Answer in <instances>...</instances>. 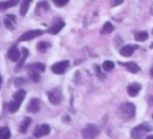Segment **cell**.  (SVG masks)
<instances>
[{
	"label": "cell",
	"mask_w": 153,
	"mask_h": 139,
	"mask_svg": "<svg viewBox=\"0 0 153 139\" xmlns=\"http://www.w3.org/2000/svg\"><path fill=\"white\" fill-rule=\"evenodd\" d=\"M121 111L127 119H130L135 115V106L132 103H125L121 107Z\"/></svg>",
	"instance_id": "obj_5"
},
{
	"label": "cell",
	"mask_w": 153,
	"mask_h": 139,
	"mask_svg": "<svg viewBox=\"0 0 153 139\" xmlns=\"http://www.w3.org/2000/svg\"><path fill=\"white\" fill-rule=\"evenodd\" d=\"M49 132H50V127H49L47 124H42V125L38 126V127L34 129L33 135H34V137L40 138V137H43V136L48 135Z\"/></svg>",
	"instance_id": "obj_9"
},
{
	"label": "cell",
	"mask_w": 153,
	"mask_h": 139,
	"mask_svg": "<svg viewBox=\"0 0 153 139\" xmlns=\"http://www.w3.org/2000/svg\"><path fill=\"white\" fill-rule=\"evenodd\" d=\"M1 83H2V78H1V76H0V87H1Z\"/></svg>",
	"instance_id": "obj_31"
},
{
	"label": "cell",
	"mask_w": 153,
	"mask_h": 139,
	"mask_svg": "<svg viewBox=\"0 0 153 139\" xmlns=\"http://www.w3.org/2000/svg\"><path fill=\"white\" fill-rule=\"evenodd\" d=\"M99 128L97 127L96 125H93V124H90V125L85 126L82 130H81V134L85 138H89V139H92V138H95L99 135Z\"/></svg>",
	"instance_id": "obj_4"
},
{
	"label": "cell",
	"mask_w": 153,
	"mask_h": 139,
	"mask_svg": "<svg viewBox=\"0 0 153 139\" xmlns=\"http://www.w3.org/2000/svg\"><path fill=\"white\" fill-rule=\"evenodd\" d=\"M137 46H133V45H126V46L122 47L120 49V54L122 56H125V57H128V56H131V55L134 53V51L137 50Z\"/></svg>",
	"instance_id": "obj_10"
},
{
	"label": "cell",
	"mask_w": 153,
	"mask_h": 139,
	"mask_svg": "<svg viewBox=\"0 0 153 139\" xmlns=\"http://www.w3.org/2000/svg\"><path fill=\"white\" fill-rule=\"evenodd\" d=\"M43 35V31L39 30V29L26 31V32H24L18 38V42H28V40H32V38H38L39 35Z\"/></svg>",
	"instance_id": "obj_7"
},
{
	"label": "cell",
	"mask_w": 153,
	"mask_h": 139,
	"mask_svg": "<svg viewBox=\"0 0 153 139\" xmlns=\"http://www.w3.org/2000/svg\"><path fill=\"white\" fill-rule=\"evenodd\" d=\"M146 139H153V135H148L147 137H146Z\"/></svg>",
	"instance_id": "obj_29"
},
{
	"label": "cell",
	"mask_w": 153,
	"mask_h": 139,
	"mask_svg": "<svg viewBox=\"0 0 153 139\" xmlns=\"http://www.w3.org/2000/svg\"><path fill=\"white\" fill-rule=\"evenodd\" d=\"M64 26H65V22H62V21H59V22L54 23V24H53L52 26L47 30V32L50 33V35H57V33H59V31L64 28Z\"/></svg>",
	"instance_id": "obj_14"
},
{
	"label": "cell",
	"mask_w": 153,
	"mask_h": 139,
	"mask_svg": "<svg viewBox=\"0 0 153 139\" xmlns=\"http://www.w3.org/2000/svg\"><path fill=\"white\" fill-rule=\"evenodd\" d=\"M45 71V65L41 63H31L27 67V74L30 77L31 80H33L34 82H38L40 80V73Z\"/></svg>",
	"instance_id": "obj_2"
},
{
	"label": "cell",
	"mask_w": 153,
	"mask_h": 139,
	"mask_svg": "<svg viewBox=\"0 0 153 139\" xmlns=\"http://www.w3.org/2000/svg\"><path fill=\"white\" fill-rule=\"evenodd\" d=\"M102 68H103V70L106 71V72H111V71L115 68V63L111 60H105L102 65Z\"/></svg>",
	"instance_id": "obj_22"
},
{
	"label": "cell",
	"mask_w": 153,
	"mask_h": 139,
	"mask_svg": "<svg viewBox=\"0 0 153 139\" xmlns=\"http://www.w3.org/2000/svg\"><path fill=\"white\" fill-rule=\"evenodd\" d=\"M148 32L147 31H139V32L134 33V38L137 42H144L148 38Z\"/></svg>",
	"instance_id": "obj_19"
},
{
	"label": "cell",
	"mask_w": 153,
	"mask_h": 139,
	"mask_svg": "<svg viewBox=\"0 0 153 139\" xmlns=\"http://www.w3.org/2000/svg\"><path fill=\"white\" fill-rule=\"evenodd\" d=\"M122 3H123L122 1H116V2H114V3H113V5L114 6H115V5H119V4H122Z\"/></svg>",
	"instance_id": "obj_28"
},
{
	"label": "cell",
	"mask_w": 153,
	"mask_h": 139,
	"mask_svg": "<svg viewBox=\"0 0 153 139\" xmlns=\"http://www.w3.org/2000/svg\"><path fill=\"white\" fill-rule=\"evenodd\" d=\"M22 83H24V80H23L22 78H18L16 80V83H15V85H16V86H20Z\"/></svg>",
	"instance_id": "obj_27"
},
{
	"label": "cell",
	"mask_w": 153,
	"mask_h": 139,
	"mask_svg": "<svg viewBox=\"0 0 153 139\" xmlns=\"http://www.w3.org/2000/svg\"><path fill=\"white\" fill-rule=\"evenodd\" d=\"M142 89V85L139 83H131L130 85H128L127 87V93L130 97H135L139 95L140 90Z\"/></svg>",
	"instance_id": "obj_11"
},
{
	"label": "cell",
	"mask_w": 153,
	"mask_h": 139,
	"mask_svg": "<svg viewBox=\"0 0 153 139\" xmlns=\"http://www.w3.org/2000/svg\"><path fill=\"white\" fill-rule=\"evenodd\" d=\"M53 3L57 6H65L67 3H68V0H54Z\"/></svg>",
	"instance_id": "obj_26"
},
{
	"label": "cell",
	"mask_w": 153,
	"mask_h": 139,
	"mask_svg": "<svg viewBox=\"0 0 153 139\" xmlns=\"http://www.w3.org/2000/svg\"><path fill=\"white\" fill-rule=\"evenodd\" d=\"M49 47H50V44H49V43H46V42H40L38 45H36L38 51H40V52H45L46 49H48Z\"/></svg>",
	"instance_id": "obj_25"
},
{
	"label": "cell",
	"mask_w": 153,
	"mask_h": 139,
	"mask_svg": "<svg viewBox=\"0 0 153 139\" xmlns=\"http://www.w3.org/2000/svg\"><path fill=\"white\" fill-rule=\"evenodd\" d=\"M114 29H115V27H114V25L111 24V22H105L104 25H103V27L101 28V35H108V33L113 32Z\"/></svg>",
	"instance_id": "obj_17"
},
{
	"label": "cell",
	"mask_w": 153,
	"mask_h": 139,
	"mask_svg": "<svg viewBox=\"0 0 153 139\" xmlns=\"http://www.w3.org/2000/svg\"><path fill=\"white\" fill-rule=\"evenodd\" d=\"M150 130H151V127H150L147 123H144V124H141V125L137 126L135 128H133V129L131 130L130 135L133 139H142Z\"/></svg>",
	"instance_id": "obj_3"
},
{
	"label": "cell",
	"mask_w": 153,
	"mask_h": 139,
	"mask_svg": "<svg viewBox=\"0 0 153 139\" xmlns=\"http://www.w3.org/2000/svg\"><path fill=\"white\" fill-rule=\"evenodd\" d=\"M7 57L12 61H19L21 58V53L16 47H12L7 52Z\"/></svg>",
	"instance_id": "obj_12"
},
{
	"label": "cell",
	"mask_w": 153,
	"mask_h": 139,
	"mask_svg": "<svg viewBox=\"0 0 153 139\" xmlns=\"http://www.w3.org/2000/svg\"><path fill=\"white\" fill-rule=\"evenodd\" d=\"M31 124V119L29 118V117H26V118H24V121H22V124H21V127H20V131L22 132V133H24L25 131H26V129L28 128V126Z\"/></svg>",
	"instance_id": "obj_23"
},
{
	"label": "cell",
	"mask_w": 153,
	"mask_h": 139,
	"mask_svg": "<svg viewBox=\"0 0 153 139\" xmlns=\"http://www.w3.org/2000/svg\"><path fill=\"white\" fill-rule=\"evenodd\" d=\"M69 67V60H62L59 63H54V65L51 67V71H52L54 74L62 75L65 73V71L67 70V68Z\"/></svg>",
	"instance_id": "obj_8"
},
{
	"label": "cell",
	"mask_w": 153,
	"mask_h": 139,
	"mask_svg": "<svg viewBox=\"0 0 153 139\" xmlns=\"http://www.w3.org/2000/svg\"><path fill=\"white\" fill-rule=\"evenodd\" d=\"M150 75H151V77H153V68L150 70Z\"/></svg>",
	"instance_id": "obj_30"
},
{
	"label": "cell",
	"mask_w": 153,
	"mask_h": 139,
	"mask_svg": "<svg viewBox=\"0 0 153 139\" xmlns=\"http://www.w3.org/2000/svg\"><path fill=\"white\" fill-rule=\"evenodd\" d=\"M31 1H23L22 2V5H21V8H20V14L21 16H25L28 10V7H29V4H30Z\"/></svg>",
	"instance_id": "obj_24"
},
{
	"label": "cell",
	"mask_w": 153,
	"mask_h": 139,
	"mask_svg": "<svg viewBox=\"0 0 153 139\" xmlns=\"http://www.w3.org/2000/svg\"><path fill=\"white\" fill-rule=\"evenodd\" d=\"M27 56H28V50H27L26 48H23V49H22V52H21V58H20V60L18 61L17 70H19L21 67H22L23 63H25V60H26Z\"/></svg>",
	"instance_id": "obj_18"
},
{
	"label": "cell",
	"mask_w": 153,
	"mask_h": 139,
	"mask_svg": "<svg viewBox=\"0 0 153 139\" xmlns=\"http://www.w3.org/2000/svg\"><path fill=\"white\" fill-rule=\"evenodd\" d=\"M17 4H18V1H2L0 2V10H7V8L13 7Z\"/></svg>",
	"instance_id": "obj_20"
},
{
	"label": "cell",
	"mask_w": 153,
	"mask_h": 139,
	"mask_svg": "<svg viewBox=\"0 0 153 139\" xmlns=\"http://www.w3.org/2000/svg\"><path fill=\"white\" fill-rule=\"evenodd\" d=\"M47 96H48V99H49V101H50V103L53 105H57L61 103L62 98V91H61V89H59V88L52 89L51 91L47 93Z\"/></svg>",
	"instance_id": "obj_6"
},
{
	"label": "cell",
	"mask_w": 153,
	"mask_h": 139,
	"mask_svg": "<svg viewBox=\"0 0 153 139\" xmlns=\"http://www.w3.org/2000/svg\"><path fill=\"white\" fill-rule=\"evenodd\" d=\"M16 22V17L14 15H7L6 18L4 19V25L7 29L12 30L14 29V23Z\"/></svg>",
	"instance_id": "obj_15"
},
{
	"label": "cell",
	"mask_w": 153,
	"mask_h": 139,
	"mask_svg": "<svg viewBox=\"0 0 153 139\" xmlns=\"http://www.w3.org/2000/svg\"><path fill=\"white\" fill-rule=\"evenodd\" d=\"M122 65H124V67L126 68L130 73H132V74H135V73H137L140 71V67L137 65V63H133V61L125 63H122Z\"/></svg>",
	"instance_id": "obj_16"
},
{
	"label": "cell",
	"mask_w": 153,
	"mask_h": 139,
	"mask_svg": "<svg viewBox=\"0 0 153 139\" xmlns=\"http://www.w3.org/2000/svg\"><path fill=\"white\" fill-rule=\"evenodd\" d=\"M10 132L7 127L0 128V139H10Z\"/></svg>",
	"instance_id": "obj_21"
},
{
	"label": "cell",
	"mask_w": 153,
	"mask_h": 139,
	"mask_svg": "<svg viewBox=\"0 0 153 139\" xmlns=\"http://www.w3.org/2000/svg\"><path fill=\"white\" fill-rule=\"evenodd\" d=\"M39 110H40V102L36 98H33L27 105V111L31 113H36Z\"/></svg>",
	"instance_id": "obj_13"
},
{
	"label": "cell",
	"mask_w": 153,
	"mask_h": 139,
	"mask_svg": "<svg viewBox=\"0 0 153 139\" xmlns=\"http://www.w3.org/2000/svg\"><path fill=\"white\" fill-rule=\"evenodd\" d=\"M25 96H26V91L23 90V89H20V90H18L16 93H15L14 100L8 104V110H10V113H15L19 110L22 102L24 101Z\"/></svg>",
	"instance_id": "obj_1"
}]
</instances>
